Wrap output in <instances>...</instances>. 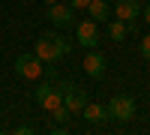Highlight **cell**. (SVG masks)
<instances>
[{
	"mask_svg": "<svg viewBox=\"0 0 150 135\" xmlns=\"http://www.w3.org/2000/svg\"><path fill=\"white\" fill-rule=\"evenodd\" d=\"M108 39L111 42H123L126 39V21H120V18L108 21Z\"/></svg>",
	"mask_w": 150,
	"mask_h": 135,
	"instance_id": "12",
	"label": "cell"
},
{
	"mask_svg": "<svg viewBox=\"0 0 150 135\" xmlns=\"http://www.w3.org/2000/svg\"><path fill=\"white\" fill-rule=\"evenodd\" d=\"M81 114H84L87 123H102V120L108 117V114H105V105H99V102H87V105L81 108Z\"/></svg>",
	"mask_w": 150,
	"mask_h": 135,
	"instance_id": "11",
	"label": "cell"
},
{
	"mask_svg": "<svg viewBox=\"0 0 150 135\" xmlns=\"http://www.w3.org/2000/svg\"><path fill=\"white\" fill-rule=\"evenodd\" d=\"M15 75L24 78V81L42 78V60L36 57V54H18V60H15Z\"/></svg>",
	"mask_w": 150,
	"mask_h": 135,
	"instance_id": "5",
	"label": "cell"
},
{
	"mask_svg": "<svg viewBox=\"0 0 150 135\" xmlns=\"http://www.w3.org/2000/svg\"><path fill=\"white\" fill-rule=\"evenodd\" d=\"M66 3H69L72 9H87V3H90V0H66Z\"/></svg>",
	"mask_w": 150,
	"mask_h": 135,
	"instance_id": "15",
	"label": "cell"
},
{
	"mask_svg": "<svg viewBox=\"0 0 150 135\" xmlns=\"http://www.w3.org/2000/svg\"><path fill=\"white\" fill-rule=\"evenodd\" d=\"M111 12H114L120 21H135L138 12H141V6H138V0H114V9Z\"/></svg>",
	"mask_w": 150,
	"mask_h": 135,
	"instance_id": "9",
	"label": "cell"
},
{
	"mask_svg": "<svg viewBox=\"0 0 150 135\" xmlns=\"http://www.w3.org/2000/svg\"><path fill=\"white\" fill-rule=\"evenodd\" d=\"M42 3H45V6H48V3H57V0H42Z\"/></svg>",
	"mask_w": 150,
	"mask_h": 135,
	"instance_id": "17",
	"label": "cell"
},
{
	"mask_svg": "<svg viewBox=\"0 0 150 135\" xmlns=\"http://www.w3.org/2000/svg\"><path fill=\"white\" fill-rule=\"evenodd\" d=\"M141 15H144V21H147V24H150V3H147V6H144V9H141Z\"/></svg>",
	"mask_w": 150,
	"mask_h": 135,
	"instance_id": "16",
	"label": "cell"
},
{
	"mask_svg": "<svg viewBox=\"0 0 150 135\" xmlns=\"http://www.w3.org/2000/svg\"><path fill=\"white\" fill-rule=\"evenodd\" d=\"M51 117L57 120V123H69V108L66 105H57L54 111H51Z\"/></svg>",
	"mask_w": 150,
	"mask_h": 135,
	"instance_id": "13",
	"label": "cell"
},
{
	"mask_svg": "<svg viewBox=\"0 0 150 135\" xmlns=\"http://www.w3.org/2000/svg\"><path fill=\"white\" fill-rule=\"evenodd\" d=\"M75 39H78L81 48H96L99 45V27H96V21L93 18H84L75 24Z\"/></svg>",
	"mask_w": 150,
	"mask_h": 135,
	"instance_id": "6",
	"label": "cell"
},
{
	"mask_svg": "<svg viewBox=\"0 0 150 135\" xmlns=\"http://www.w3.org/2000/svg\"><path fill=\"white\" fill-rule=\"evenodd\" d=\"M105 114H108L111 120L129 123V120L138 114V102H135V96H129V93H114V96H111V102L105 105Z\"/></svg>",
	"mask_w": 150,
	"mask_h": 135,
	"instance_id": "2",
	"label": "cell"
},
{
	"mask_svg": "<svg viewBox=\"0 0 150 135\" xmlns=\"http://www.w3.org/2000/svg\"><path fill=\"white\" fill-rule=\"evenodd\" d=\"M57 87H60V93H63V105L69 108V114H81V108L90 102L87 90H81L78 84H72V81H60Z\"/></svg>",
	"mask_w": 150,
	"mask_h": 135,
	"instance_id": "3",
	"label": "cell"
},
{
	"mask_svg": "<svg viewBox=\"0 0 150 135\" xmlns=\"http://www.w3.org/2000/svg\"><path fill=\"white\" fill-rule=\"evenodd\" d=\"M141 57L150 63V33H147V36H141Z\"/></svg>",
	"mask_w": 150,
	"mask_h": 135,
	"instance_id": "14",
	"label": "cell"
},
{
	"mask_svg": "<svg viewBox=\"0 0 150 135\" xmlns=\"http://www.w3.org/2000/svg\"><path fill=\"white\" fill-rule=\"evenodd\" d=\"M69 51H72V45L63 39L60 33H42L39 39H36V57L42 60V63H48V66H57V63H63V60L69 57Z\"/></svg>",
	"mask_w": 150,
	"mask_h": 135,
	"instance_id": "1",
	"label": "cell"
},
{
	"mask_svg": "<svg viewBox=\"0 0 150 135\" xmlns=\"http://www.w3.org/2000/svg\"><path fill=\"white\" fill-rule=\"evenodd\" d=\"M45 18L54 24V27H69V24L75 21V9L69 6V3H48V9H45Z\"/></svg>",
	"mask_w": 150,
	"mask_h": 135,
	"instance_id": "7",
	"label": "cell"
},
{
	"mask_svg": "<svg viewBox=\"0 0 150 135\" xmlns=\"http://www.w3.org/2000/svg\"><path fill=\"white\" fill-rule=\"evenodd\" d=\"M87 12H90V18L99 24V21H108L111 18V3L108 0H90L87 3Z\"/></svg>",
	"mask_w": 150,
	"mask_h": 135,
	"instance_id": "10",
	"label": "cell"
},
{
	"mask_svg": "<svg viewBox=\"0 0 150 135\" xmlns=\"http://www.w3.org/2000/svg\"><path fill=\"white\" fill-rule=\"evenodd\" d=\"M33 99L39 108H45V111H54L57 105H63V93H60V87H54L51 81H42L39 87L33 90Z\"/></svg>",
	"mask_w": 150,
	"mask_h": 135,
	"instance_id": "4",
	"label": "cell"
},
{
	"mask_svg": "<svg viewBox=\"0 0 150 135\" xmlns=\"http://www.w3.org/2000/svg\"><path fill=\"white\" fill-rule=\"evenodd\" d=\"M84 72L90 78H102L105 75V54H99L96 48H87V57H84Z\"/></svg>",
	"mask_w": 150,
	"mask_h": 135,
	"instance_id": "8",
	"label": "cell"
}]
</instances>
